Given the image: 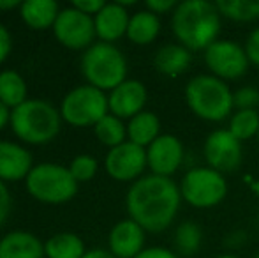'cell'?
<instances>
[{
  "mask_svg": "<svg viewBox=\"0 0 259 258\" xmlns=\"http://www.w3.org/2000/svg\"><path fill=\"white\" fill-rule=\"evenodd\" d=\"M13 129L28 143H46L60 128V117L52 104L45 101H25L11 114Z\"/></svg>",
  "mask_w": 259,
  "mask_h": 258,
  "instance_id": "obj_4",
  "label": "cell"
},
{
  "mask_svg": "<svg viewBox=\"0 0 259 258\" xmlns=\"http://www.w3.org/2000/svg\"><path fill=\"white\" fill-rule=\"evenodd\" d=\"M217 258H238V256H233V255H222V256H217Z\"/></svg>",
  "mask_w": 259,
  "mask_h": 258,
  "instance_id": "obj_40",
  "label": "cell"
},
{
  "mask_svg": "<svg viewBox=\"0 0 259 258\" xmlns=\"http://www.w3.org/2000/svg\"><path fill=\"white\" fill-rule=\"evenodd\" d=\"M96 134L104 145L109 147H118L123 143V138H125V128L120 122L118 117L115 115H106L104 119H101L96 124Z\"/></svg>",
  "mask_w": 259,
  "mask_h": 258,
  "instance_id": "obj_28",
  "label": "cell"
},
{
  "mask_svg": "<svg viewBox=\"0 0 259 258\" xmlns=\"http://www.w3.org/2000/svg\"><path fill=\"white\" fill-rule=\"evenodd\" d=\"M171 27L182 46L187 50H206L217 41L221 14L215 4L206 0H187L175 7Z\"/></svg>",
  "mask_w": 259,
  "mask_h": 258,
  "instance_id": "obj_2",
  "label": "cell"
},
{
  "mask_svg": "<svg viewBox=\"0 0 259 258\" xmlns=\"http://www.w3.org/2000/svg\"><path fill=\"white\" fill-rule=\"evenodd\" d=\"M71 175L74 177V180H89L96 175L97 172V161L90 156H79L72 161L71 168H69Z\"/></svg>",
  "mask_w": 259,
  "mask_h": 258,
  "instance_id": "obj_29",
  "label": "cell"
},
{
  "mask_svg": "<svg viewBox=\"0 0 259 258\" xmlns=\"http://www.w3.org/2000/svg\"><path fill=\"white\" fill-rule=\"evenodd\" d=\"M9 52H11V35L0 25V62H4V59L9 55Z\"/></svg>",
  "mask_w": 259,
  "mask_h": 258,
  "instance_id": "obj_36",
  "label": "cell"
},
{
  "mask_svg": "<svg viewBox=\"0 0 259 258\" xmlns=\"http://www.w3.org/2000/svg\"><path fill=\"white\" fill-rule=\"evenodd\" d=\"M245 53H247L249 62L259 65V28H256V30L249 35V39H247Z\"/></svg>",
  "mask_w": 259,
  "mask_h": 258,
  "instance_id": "obj_31",
  "label": "cell"
},
{
  "mask_svg": "<svg viewBox=\"0 0 259 258\" xmlns=\"http://www.w3.org/2000/svg\"><path fill=\"white\" fill-rule=\"evenodd\" d=\"M159 30L160 21L157 14L150 13V11H140L131 18L127 35L136 45H148L159 35Z\"/></svg>",
  "mask_w": 259,
  "mask_h": 258,
  "instance_id": "obj_22",
  "label": "cell"
},
{
  "mask_svg": "<svg viewBox=\"0 0 259 258\" xmlns=\"http://www.w3.org/2000/svg\"><path fill=\"white\" fill-rule=\"evenodd\" d=\"M184 161V147L177 136L162 134L148 145L147 163L152 168L154 175L169 177L178 170V166Z\"/></svg>",
  "mask_w": 259,
  "mask_h": 258,
  "instance_id": "obj_13",
  "label": "cell"
},
{
  "mask_svg": "<svg viewBox=\"0 0 259 258\" xmlns=\"http://www.w3.org/2000/svg\"><path fill=\"white\" fill-rule=\"evenodd\" d=\"M219 13L235 21H252L259 18V0H219Z\"/></svg>",
  "mask_w": 259,
  "mask_h": 258,
  "instance_id": "obj_25",
  "label": "cell"
},
{
  "mask_svg": "<svg viewBox=\"0 0 259 258\" xmlns=\"http://www.w3.org/2000/svg\"><path fill=\"white\" fill-rule=\"evenodd\" d=\"M147 7H148V11H150V13L162 14V13L171 11L173 7H177V2H175V0H148Z\"/></svg>",
  "mask_w": 259,
  "mask_h": 258,
  "instance_id": "obj_33",
  "label": "cell"
},
{
  "mask_svg": "<svg viewBox=\"0 0 259 258\" xmlns=\"http://www.w3.org/2000/svg\"><path fill=\"white\" fill-rule=\"evenodd\" d=\"M205 158L210 168L222 172H235L243 158L242 141L236 140L229 129L213 131L205 141Z\"/></svg>",
  "mask_w": 259,
  "mask_h": 258,
  "instance_id": "obj_11",
  "label": "cell"
},
{
  "mask_svg": "<svg viewBox=\"0 0 259 258\" xmlns=\"http://www.w3.org/2000/svg\"><path fill=\"white\" fill-rule=\"evenodd\" d=\"M182 193L169 177L148 175L140 179L127 193L131 219L143 230L162 232L173 223Z\"/></svg>",
  "mask_w": 259,
  "mask_h": 258,
  "instance_id": "obj_1",
  "label": "cell"
},
{
  "mask_svg": "<svg viewBox=\"0 0 259 258\" xmlns=\"http://www.w3.org/2000/svg\"><path fill=\"white\" fill-rule=\"evenodd\" d=\"M136 258H177V255H173V251L166 248H148L143 249Z\"/></svg>",
  "mask_w": 259,
  "mask_h": 258,
  "instance_id": "obj_35",
  "label": "cell"
},
{
  "mask_svg": "<svg viewBox=\"0 0 259 258\" xmlns=\"http://www.w3.org/2000/svg\"><path fill=\"white\" fill-rule=\"evenodd\" d=\"M18 6H21L20 0H0V9H13Z\"/></svg>",
  "mask_w": 259,
  "mask_h": 258,
  "instance_id": "obj_39",
  "label": "cell"
},
{
  "mask_svg": "<svg viewBox=\"0 0 259 258\" xmlns=\"http://www.w3.org/2000/svg\"><path fill=\"white\" fill-rule=\"evenodd\" d=\"M159 129L160 122L157 115L150 114V112H141L136 117L131 119L129 126H127V134L133 143L145 149V145H152L159 138Z\"/></svg>",
  "mask_w": 259,
  "mask_h": 258,
  "instance_id": "obj_21",
  "label": "cell"
},
{
  "mask_svg": "<svg viewBox=\"0 0 259 258\" xmlns=\"http://www.w3.org/2000/svg\"><path fill=\"white\" fill-rule=\"evenodd\" d=\"M48 258H83L85 248L79 237L72 234H58L50 239L45 246Z\"/></svg>",
  "mask_w": 259,
  "mask_h": 258,
  "instance_id": "obj_24",
  "label": "cell"
},
{
  "mask_svg": "<svg viewBox=\"0 0 259 258\" xmlns=\"http://www.w3.org/2000/svg\"><path fill=\"white\" fill-rule=\"evenodd\" d=\"M41 242L30 234L13 232L0 241V258H42Z\"/></svg>",
  "mask_w": 259,
  "mask_h": 258,
  "instance_id": "obj_18",
  "label": "cell"
},
{
  "mask_svg": "<svg viewBox=\"0 0 259 258\" xmlns=\"http://www.w3.org/2000/svg\"><path fill=\"white\" fill-rule=\"evenodd\" d=\"M32 158L20 145L0 141V179L18 180L30 173Z\"/></svg>",
  "mask_w": 259,
  "mask_h": 258,
  "instance_id": "obj_16",
  "label": "cell"
},
{
  "mask_svg": "<svg viewBox=\"0 0 259 258\" xmlns=\"http://www.w3.org/2000/svg\"><path fill=\"white\" fill-rule=\"evenodd\" d=\"M83 258H115V255L109 251H104V249H92V251L85 253Z\"/></svg>",
  "mask_w": 259,
  "mask_h": 258,
  "instance_id": "obj_37",
  "label": "cell"
},
{
  "mask_svg": "<svg viewBox=\"0 0 259 258\" xmlns=\"http://www.w3.org/2000/svg\"><path fill=\"white\" fill-rule=\"evenodd\" d=\"M131 18L120 4H106L96 16V32L104 41H116L127 34Z\"/></svg>",
  "mask_w": 259,
  "mask_h": 258,
  "instance_id": "obj_17",
  "label": "cell"
},
{
  "mask_svg": "<svg viewBox=\"0 0 259 258\" xmlns=\"http://www.w3.org/2000/svg\"><path fill=\"white\" fill-rule=\"evenodd\" d=\"M205 62L217 78L236 80L245 75L249 59L238 43L215 41L205 50Z\"/></svg>",
  "mask_w": 259,
  "mask_h": 258,
  "instance_id": "obj_9",
  "label": "cell"
},
{
  "mask_svg": "<svg viewBox=\"0 0 259 258\" xmlns=\"http://www.w3.org/2000/svg\"><path fill=\"white\" fill-rule=\"evenodd\" d=\"M108 99L103 90L92 85L74 89L62 103V117L72 126H96L108 112Z\"/></svg>",
  "mask_w": 259,
  "mask_h": 258,
  "instance_id": "obj_8",
  "label": "cell"
},
{
  "mask_svg": "<svg viewBox=\"0 0 259 258\" xmlns=\"http://www.w3.org/2000/svg\"><path fill=\"white\" fill-rule=\"evenodd\" d=\"M25 97H27V87L23 78L14 71L0 72V101L7 108H18L25 103Z\"/></svg>",
  "mask_w": 259,
  "mask_h": 258,
  "instance_id": "obj_23",
  "label": "cell"
},
{
  "mask_svg": "<svg viewBox=\"0 0 259 258\" xmlns=\"http://www.w3.org/2000/svg\"><path fill=\"white\" fill-rule=\"evenodd\" d=\"M182 198L192 207L206 209L224 200L228 184L222 173L213 168H192L185 173L180 186Z\"/></svg>",
  "mask_w": 259,
  "mask_h": 258,
  "instance_id": "obj_7",
  "label": "cell"
},
{
  "mask_svg": "<svg viewBox=\"0 0 259 258\" xmlns=\"http://www.w3.org/2000/svg\"><path fill=\"white\" fill-rule=\"evenodd\" d=\"M7 121H9V110H7L6 104L0 101V129L7 124Z\"/></svg>",
  "mask_w": 259,
  "mask_h": 258,
  "instance_id": "obj_38",
  "label": "cell"
},
{
  "mask_svg": "<svg viewBox=\"0 0 259 258\" xmlns=\"http://www.w3.org/2000/svg\"><path fill=\"white\" fill-rule=\"evenodd\" d=\"M27 188L32 196L46 203H62L71 200L78 191L74 177L67 168L58 165H39L27 175Z\"/></svg>",
  "mask_w": 259,
  "mask_h": 258,
  "instance_id": "obj_6",
  "label": "cell"
},
{
  "mask_svg": "<svg viewBox=\"0 0 259 258\" xmlns=\"http://www.w3.org/2000/svg\"><path fill=\"white\" fill-rule=\"evenodd\" d=\"M83 75L99 90L116 89L125 82V59L113 45L99 43L94 45L83 57Z\"/></svg>",
  "mask_w": 259,
  "mask_h": 258,
  "instance_id": "obj_5",
  "label": "cell"
},
{
  "mask_svg": "<svg viewBox=\"0 0 259 258\" xmlns=\"http://www.w3.org/2000/svg\"><path fill=\"white\" fill-rule=\"evenodd\" d=\"M185 99L192 112L205 121H224L233 110V92L217 76L201 75L192 78L185 89Z\"/></svg>",
  "mask_w": 259,
  "mask_h": 258,
  "instance_id": "obj_3",
  "label": "cell"
},
{
  "mask_svg": "<svg viewBox=\"0 0 259 258\" xmlns=\"http://www.w3.org/2000/svg\"><path fill=\"white\" fill-rule=\"evenodd\" d=\"M257 136H259V131H257Z\"/></svg>",
  "mask_w": 259,
  "mask_h": 258,
  "instance_id": "obj_42",
  "label": "cell"
},
{
  "mask_svg": "<svg viewBox=\"0 0 259 258\" xmlns=\"http://www.w3.org/2000/svg\"><path fill=\"white\" fill-rule=\"evenodd\" d=\"M145 103H147V89L138 80H127L122 85L113 89L111 96L108 99L109 110L115 114V117H136L141 114Z\"/></svg>",
  "mask_w": 259,
  "mask_h": 258,
  "instance_id": "obj_14",
  "label": "cell"
},
{
  "mask_svg": "<svg viewBox=\"0 0 259 258\" xmlns=\"http://www.w3.org/2000/svg\"><path fill=\"white\" fill-rule=\"evenodd\" d=\"M259 131V115L256 110H238L229 122V133L236 140L243 141L252 138Z\"/></svg>",
  "mask_w": 259,
  "mask_h": 258,
  "instance_id": "obj_27",
  "label": "cell"
},
{
  "mask_svg": "<svg viewBox=\"0 0 259 258\" xmlns=\"http://www.w3.org/2000/svg\"><path fill=\"white\" fill-rule=\"evenodd\" d=\"M145 165H148L147 152L133 141H123L122 145L111 149L106 158V170L116 180L136 179L145 170Z\"/></svg>",
  "mask_w": 259,
  "mask_h": 258,
  "instance_id": "obj_12",
  "label": "cell"
},
{
  "mask_svg": "<svg viewBox=\"0 0 259 258\" xmlns=\"http://www.w3.org/2000/svg\"><path fill=\"white\" fill-rule=\"evenodd\" d=\"M256 258H259V253H257V255H256Z\"/></svg>",
  "mask_w": 259,
  "mask_h": 258,
  "instance_id": "obj_41",
  "label": "cell"
},
{
  "mask_svg": "<svg viewBox=\"0 0 259 258\" xmlns=\"http://www.w3.org/2000/svg\"><path fill=\"white\" fill-rule=\"evenodd\" d=\"M53 28L62 45L72 50H79L92 43L96 34V21L89 14L71 7L58 14Z\"/></svg>",
  "mask_w": 259,
  "mask_h": 258,
  "instance_id": "obj_10",
  "label": "cell"
},
{
  "mask_svg": "<svg viewBox=\"0 0 259 258\" xmlns=\"http://www.w3.org/2000/svg\"><path fill=\"white\" fill-rule=\"evenodd\" d=\"M191 64V53L182 45H166L155 53V67L166 76H178Z\"/></svg>",
  "mask_w": 259,
  "mask_h": 258,
  "instance_id": "obj_19",
  "label": "cell"
},
{
  "mask_svg": "<svg viewBox=\"0 0 259 258\" xmlns=\"http://www.w3.org/2000/svg\"><path fill=\"white\" fill-rule=\"evenodd\" d=\"M9 210H11L9 191H7V188L4 186L2 180H0V225L7 219V214H9Z\"/></svg>",
  "mask_w": 259,
  "mask_h": 258,
  "instance_id": "obj_34",
  "label": "cell"
},
{
  "mask_svg": "<svg viewBox=\"0 0 259 258\" xmlns=\"http://www.w3.org/2000/svg\"><path fill=\"white\" fill-rule=\"evenodd\" d=\"M203 241V232L198 223L194 221H185L175 232V244L177 249L185 256H192L199 249Z\"/></svg>",
  "mask_w": 259,
  "mask_h": 258,
  "instance_id": "obj_26",
  "label": "cell"
},
{
  "mask_svg": "<svg viewBox=\"0 0 259 258\" xmlns=\"http://www.w3.org/2000/svg\"><path fill=\"white\" fill-rule=\"evenodd\" d=\"M58 6L53 0H27L21 4V18L32 28H48L58 18Z\"/></svg>",
  "mask_w": 259,
  "mask_h": 258,
  "instance_id": "obj_20",
  "label": "cell"
},
{
  "mask_svg": "<svg viewBox=\"0 0 259 258\" xmlns=\"http://www.w3.org/2000/svg\"><path fill=\"white\" fill-rule=\"evenodd\" d=\"M233 104L238 110H254L259 104V92L252 87H243L233 94Z\"/></svg>",
  "mask_w": 259,
  "mask_h": 258,
  "instance_id": "obj_30",
  "label": "cell"
},
{
  "mask_svg": "<svg viewBox=\"0 0 259 258\" xmlns=\"http://www.w3.org/2000/svg\"><path fill=\"white\" fill-rule=\"evenodd\" d=\"M145 230L133 219L120 221L109 234V249L115 258H136L143 251Z\"/></svg>",
  "mask_w": 259,
  "mask_h": 258,
  "instance_id": "obj_15",
  "label": "cell"
},
{
  "mask_svg": "<svg viewBox=\"0 0 259 258\" xmlns=\"http://www.w3.org/2000/svg\"><path fill=\"white\" fill-rule=\"evenodd\" d=\"M72 6H74V9L81 11V13L85 14H97L101 9L106 6L103 0H74L72 2Z\"/></svg>",
  "mask_w": 259,
  "mask_h": 258,
  "instance_id": "obj_32",
  "label": "cell"
}]
</instances>
